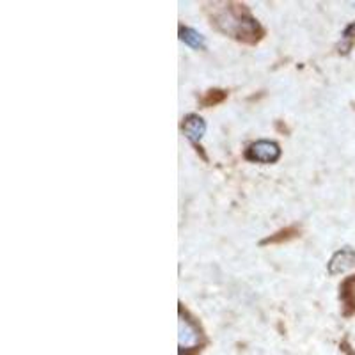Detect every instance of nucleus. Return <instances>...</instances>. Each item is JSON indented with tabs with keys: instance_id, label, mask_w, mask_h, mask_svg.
<instances>
[{
	"instance_id": "1",
	"label": "nucleus",
	"mask_w": 355,
	"mask_h": 355,
	"mask_svg": "<svg viewBox=\"0 0 355 355\" xmlns=\"http://www.w3.org/2000/svg\"><path fill=\"white\" fill-rule=\"evenodd\" d=\"M217 24L220 25L222 31L233 34L234 37H247V36H256L258 33V24L250 17H242L240 11H233V9H227L224 15L217 18Z\"/></svg>"
},
{
	"instance_id": "2",
	"label": "nucleus",
	"mask_w": 355,
	"mask_h": 355,
	"mask_svg": "<svg viewBox=\"0 0 355 355\" xmlns=\"http://www.w3.org/2000/svg\"><path fill=\"white\" fill-rule=\"evenodd\" d=\"M281 155V150L275 142L270 141H259L249 148V158L256 162H263V164H272Z\"/></svg>"
},
{
	"instance_id": "3",
	"label": "nucleus",
	"mask_w": 355,
	"mask_h": 355,
	"mask_svg": "<svg viewBox=\"0 0 355 355\" xmlns=\"http://www.w3.org/2000/svg\"><path fill=\"white\" fill-rule=\"evenodd\" d=\"M199 329L196 327L194 323L187 318H180V348L182 350H190L199 345Z\"/></svg>"
},
{
	"instance_id": "4",
	"label": "nucleus",
	"mask_w": 355,
	"mask_h": 355,
	"mask_svg": "<svg viewBox=\"0 0 355 355\" xmlns=\"http://www.w3.org/2000/svg\"><path fill=\"white\" fill-rule=\"evenodd\" d=\"M352 266H355V250L352 249H341L332 256L331 263H329V272L332 275L343 274V272L350 270Z\"/></svg>"
},
{
	"instance_id": "5",
	"label": "nucleus",
	"mask_w": 355,
	"mask_h": 355,
	"mask_svg": "<svg viewBox=\"0 0 355 355\" xmlns=\"http://www.w3.org/2000/svg\"><path fill=\"white\" fill-rule=\"evenodd\" d=\"M183 132H185V135L190 139V141L198 142L199 139L205 135L206 125L201 117L196 116V114H190V116L185 119V123H183Z\"/></svg>"
},
{
	"instance_id": "6",
	"label": "nucleus",
	"mask_w": 355,
	"mask_h": 355,
	"mask_svg": "<svg viewBox=\"0 0 355 355\" xmlns=\"http://www.w3.org/2000/svg\"><path fill=\"white\" fill-rule=\"evenodd\" d=\"M180 37H182V41H185L189 46H192V49H205V37L199 33H196L194 28H182V31H180Z\"/></svg>"
},
{
	"instance_id": "7",
	"label": "nucleus",
	"mask_w": 355,
	"mask_h": 355,
	"mask_svg": "<svg viewBox=\"0 0 355 355\" xmlns=\"http://www.w3.org/2000/svg\"><path fill=\"white\" fill-rule=\"evenodd\" d=\"M299 233V231L295 230V227H288V230H284V231H279L277 233V236H272V239H266L265 242L263 243H277V242H281V240H288V239H291V236H295V234Z\"/></svg>"
},
{
	"instance_id": "8",
	"label": "nucleus",
	"mask_w": 355,
	"mask_h": 355,
	"mask_svg": "<svg viewBox=\"0 0 355 355\" xmlns=\"http://www.w3.org/2000/svg\"><path fill=\"white\" fill-rule=\"evenodd\" d=\"M224 98H226V93H222V91H210V93H208V96L202 100V105H206V107L215 105V103L222 101Z\"/></svg>"
},
{
	"instance_id": "9",
	"label": "nucleus",
	"mask_w": 355,
	"mask_h": 355,
	"mask_svg": "<svg viewBox=\"0 0 355 355\" xmlns=\"http://www.w3.org/2000/svg\"><path fill=\"white\" fill-rule=\"evenodd\" d=\"M345 299H347L348 306L355 307V277L345 284Z\"/></svg>"
}]
</instances>
